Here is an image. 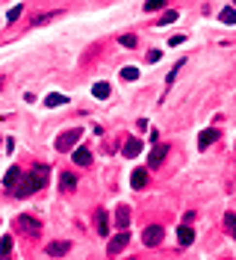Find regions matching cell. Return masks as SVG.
Instances as JSON below:
<instances>
[{"mask_svg":"<svg viewBox=\"0 0 236 260\" xmlns=\"http://www.w3.org/2000/svg\"><path fill=\"white\" fill-rule=\"evenodd\" d=\"M48 174H51V169H48V166H42V163L33 166V172H30V174H24V180L12 190V192H15V198H27V195H33V192H38L42 187H48Z\"/></svg>","mask_w":236,"mask_h":260,"instance_id":"cell-1","label":"cell"},{"mask_svg":"<svg viewBox=\"0 0 236 260\" xmlns=\"http://www.w3.org/2000/svg\"><path fill=\"white\" fill-rule=\"evenodd\" d=\"M80 136H83V130L80 127H71V130H65L59 139H56V151H71V148L80 142Z\"/></svg>","mask_w":236,"mask_h":260,"instance_id":"cell-2","label":"cell"},{"mask_svg":"<svg viewBox=\"0 0 236 260\" xmlns=\"http://www.w3.org/2000/svg\"><path fill=\"white\" fill-rule=\"evenodd\" d=\"M163 237H166V228H163V225H148L145 234H142V243H145L148 248H153V245L163 243Z\"/></svg>","mask_w":236,"mask_h":260,"instance_id":"cell-3","label":"cell"},{"mask_svg":"<svg viewBox=\"0 0 236 260\" xmlns=\"http://www.w3.org/2000/svg\"><path fill=\"white\" fill-rule=\"evenodd\" d=\"M15 225H18L21 231H27L30 237H38V234H42V225H38V219H33V216H18Z\"/></svg>","mask_w":236,"mask_h":260,"instance_id":"cell-4","label":"cell"},{"mask_svg":"<svg viewBox=\"0 0 236 260\" xmlns=\"http://www.w3.org/2000/svg\"><path fill=\"white\" fill-rule=\"evenodd\" d=\"M166 154H169V145H156L153 151L148 154V166H151V169H160L163 160H166Z\"/></svg>","mask_w":236,"mask_h":260,"instance_id":"cell-5","label":"cell"},{"mask_svg":"<svg viewBox=\"0 0 236 260\" xmlns=\"http://www.w3.org/2000/svg\"><path fill=\"white\" fill-rule=\"evenodd\" d=\"M127 243H130V237H127V231H121L118 237H112V240H109V248H106V251L115 257V254H121V248H124Z\"/></svg>","mask_w":236,"mask_h":260,"instance_id":"cell-6","label":"cell"},{"mask_svg":"<svg viewBox=\"0 0 236 260\" xmlns=\"http://www.w3.org/2000/svg\"><path fill=\"white\" fill-rule=\"evenodd\" d=\"M127 225H130V207L121 204V207L115 210V228L118 231H127Z\"/></svg>","mask_w":236,"mask_h":260,"instance_id":"cell-7","label":"cell"},{"mask_svg":"<svg viewBox=\"0 0 236 260\" xmlns=\"http://www.w3.org/2000/svg\"><path fill=\"white\" fill-rule=\"evenodd\" d=\"M95 222H98V234H101V237H106V234H109V213H106L103 207L95 213Z\"/></svg>","mask_w":236,"mask_h":260,"instance_id":"cell-8","label":"cell"},{"mask_svg":"<svg viewBox=\"0 0 236 260\" xmlns=\"http://www.w3.org/2000/svg\"><path fill=\"white\" fill-rule=\"evenodd\" d=\"M219 139V130H213V127H207V130H201V136H198V148L204 151V148H210L213 142Z\"/></svg>","mask_w":236,"mask_h":260,"instance_id":"cell-9","label":"cell"},{"mask_svg":"<svg viewBox=\"0 0 236 260\" xmlns=\"http://www.w3.org/2000/svg\"><path fill=\"white\" fill-rule=\"evenodd\" d=\"M71 157H74L77 166H89V163H92V151H89V148H74Z\"/></svg>","mask_w":236,"mask_h":260,"instance_id":"cell-10","label":"cell"},{"mask_svg":"<svg viewBox=\"0 0 236 260\" xmlns=\"http://www.w3.org/2000/svg\"><path fill=\"white\" fill-rule=\"evenodd\" d=\"M177 243H180V245H192V243H195V231H192L189 225H180V228H177Z\"/></svg>","mask_w":236,"mask_h":260,"instance_id":"cell-11","label":"cell"},{"mask_svg":"<svg viewBox=\"0 0 236 260\" xmlns=\"http://www.w3.org/2000/svg\"><path fill=\"white\" fill-rule=\"evenodd\" d=\"M68 248H71V243H62V240L48 243V254H51V257H62V254H68Z\"/></svg>","mask_w":236,"mask_h":260,"instance_id":"cell-12","label":"cell"},{"mask_svg":"<svg viewBox=\"0 0 236 260\" xmlns=\"http://www.w3.org/2000/svg\"><path fill=\"white\" fill-rule=\"evenodd\" d=\"M18 180H21V169H18V166H12V169L6 172V177H3V187H6V190H15V187H18Z\"/></svg>","mask_w":236,"mask_h":260,"instance_id":"cell-13","label":"cell"},{"mask_svg":"<svg viewBox=\"0 0 236 260\" xmlns=\"http://www.w3.org/2000/svg\"><path fill=\"white\" fill-rule=\"evenodd\" d=\"M142 154V142L139 139H127L124 142V157H139Z\"/></svg>","mask_w":236,"mask_h":260,"instance_id":"cell-14","label":"cell"},{"mask_svg":"<svg viewBox=\"0 0 236 260\" xmlns=\"http://www.w3.org/2000/svg\"><path fill=\"white\" fill-rule=\"evenodd\" d=\"M130 183H133V190H142L145 183H148V172H145V169H136V172H133V180H130Z\"/></svg>","mask_w":236,"mask_h":260,"instance_id":"cell-15","label":"cell"},{"mask_svg":"<svg viewBox=\"0 0 236 260\" xmlns=\"http://www.w3.org/2000/svg\"><path fill=\"white\" fill-rule=\"evenodd\" d=\"M92 95H95L98 101H106V98H109V83H95V86H92Z\"/></svg>","mask_w":236,"mask_h":260,"instance_id":"cell-16","label":"cell"},{"mask_svg":"<svg viewBox=\"0 0 236 260\" xmlns=\"http://www.w3.org/2000/svg\"><path fill=\"white\" fill-rule=\"evenodd\" d=\"M62 104H68V98L59 95V92H51V95L45 98V106H62Z\"/></svg>","mask_w":236,"mask_h":260,"instance_id":"cell-17","label":"cell"},{"mask_svg":"<svg viewBox=\"0 0 236 260\" xmlns=\"http://www.w3.org/2000/svg\"><path fill=\"white\" fill-rule=\"evenodd\" d=\"M59 187H62V192L74 190V187H77V177H74L71 172H65V174H62V180H59Z\"/></svg>","mask_w":236,"mask_h":260,"instance_id":"cell-18","label":"cell"},{"mask_svg":"<svg viewBox=\"0 0 236 260\" xmlns=\"http://www.w3.org/2000/svg\"><path fill=\"white\" fill-rule=\"evenodd\" d=\"M9 251H12V237L6 234L3 240H0V260H6V257H9Z\"/></svg>","mask_w":236,"mask_h":260,"instance_id":"cell-19","label":"cell"},{"mask_svg":"<svg viewBox=\"0 0 236 260\" xmlns=\"http://www.w3.org/2000/svg\"><path fill=\"white\" fill-rule=\"evenodd\" d=\"M219 18H221V24H236V9L233 6H224Z\"/></svg>","mask_w":236,"mask_h":260,"instance_id":"cell-20","label":"cell"},{"mask_svg":"<svg viewBox=\"0 0 236 260\" xmlns=\"http://www.w3.org/2000/svg\"><path fill=\"white\" fill-rule=\"evenodd\" d=\"M121 77H124V80H136V77H139V68H133V65L121 68Z\"/></svg>","mask_w":236,"mask_h":260,"instance_id":"cell-21","label":"cell"},{"mask_svg":"<svg viewBox=\"0 0 236 260\" xmlns=\"http://www.w3.org/2000/svg\"><path fill=\"white\" fill-rule=\"evenodd\" d=\"M166 6V0H148L145 3V12H156V9H163Z\"/></svg>","mask_w":236,"mask_h":260,"instance_id":"cell-22","label":"cell"},{"mask_svg":"<svg viewBox=\"0 0 236 260\" xmlns=\"http://www.w3.org/2000/svg\"><path fill=\"white\" fill-rule=\"evenodd\" d=\"M21 12H24V6H21V3H18V6H12V9L6 12V21H18V18H21Z\"/></svg>","mask_w":236,"mask_h":260,"instance_id":"cell-23","label":"cell"},{"mask_svg":"<svg viewBox=\"0 0 236 260\" xmlns=\"http://www.w3.org/2000/svg\"><path fill=\"white\" fill-rule=\"evenodd\" d=\"M224 225H227V231H230V234L236 231V213H224Z\"/></svg>","mask_w":236,"mask_h":260,"instance_id":"cell-24","label":"cell"},{"mask_svg":"<svg viewBox=\"0 0 236 260\" xmlns=\"http://www.w3.org/2000/svg\"><path fill=\"white\" fill-rule=\"evenodd\" d=\"M183 65H186V59H177V65H174V71L169 74V80H166V86H171V83H174V77H177V71H180Z\"/></svg>","mask_w":236,"mask_h":260,"instance_id":"cell-25","label":"cell"},{"mask_svg":"<svg viewBox=\"0 0 236 260\" xmlns=\"http://www.w3.org/2000/svg\"><path fill=\"white\" fill-rule=\"evenodd\" d=\"M118 42L124 48H136V35H118Z\"/></svg>","mask_w":236,"mask_h":260,"instance_id":"cell-26","label":"cell"},{"mask_svg":"<svg viewBox=\"0 0 236 260\" xmlns=\"http://www.w3.org/2000/svg\"><path fill=\"white\" fill-rule=\"evenodd\" d=\"M177 21V12H166L163 18H160V27H166V24H174Z\"/></svg>","mask_w":236,"mask_h":260,"instance_id":"cell-27","label":"cell"},{"mask_svg":"<svg viewBox=\"0 0 236 260\" xmlns=\"http://www.w3.org/2000/svg\"><path fill=\"white\" fill-rule=\"evenodd\" d=\"M160 56H163L160 51H151V53H148V62H160Z\"/></svg>","mask_w":236,"mask_h":260,"instance_id":"cell-28","label":"cell"},{"mask_svg":"<svg viewBox=\"0 0 236 260\" xmlns=\"http://www.w3.org/2000/svg\"><path fill=\"white\" fill-rule=\"evenodd\" d=\"M233 240H236V231H233Z\"/></svg>","mask_w":236,"mask_h":260,"instance_id":"cell-29","label":"cell"}]
</instances>
